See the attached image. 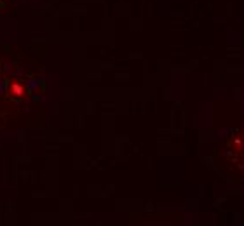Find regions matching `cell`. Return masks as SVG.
I'll return each mask as SVG.
<instances>
[{"label": "cell", "instance_id": "obj_1", "mask_svg": "<svg viewBox=\"0 0 244 226\" xmlns=\"http://www.w3.org/2000/svg\"><path fill=\"white\" fill-rule=\"evenodd\" d=\"M9 94H12V96H23L25 94V85H21V84H17V82H12L11 85H9Z\"/></svg>", "mask_w": 244, "mask_h": 226}]
</instances>
